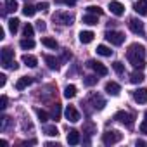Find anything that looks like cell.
I'll use <instances>...</instances> for the list:
<instances>
[{
	"label": "cell",
	"instance_id": "6da1fadb",
	"mask_svg": "<svg viewBox=\"0 0 147 147\" xmlns=\"http://www.w3.org/2000/svg\"><path fill=\"white\" fill-rule=\"evenodd\" d=\"M126 55H128L130 64L135 69H144L145 67V49H144V45H138V43L130 45Z\"/></svg>",
	"mask_w": 147,
	"mask_h": 147
},
{
	"label": "cell",
	"instance_id": "7a4b0ae2",
	"mask_svg": "<svg viewBox=\"0 0 147 147\" xmlns=\"http://www.w3.org/2000/svg\"><path fill=\"white\" fill-rule=\"evenodd\" d=\"M52 19H54V23L62 24V26H71L73 23H75V16L69 14V12H55L52 16Z\"/></svg>",
	"mask_w": 147,
	"mask_h": 147
},
{
	"label": "cell",
	"instance_id": "3957f363",
	"mask_svg": "<svg viewBox=\"0 0 147 147\" xmlns=\"http://www.w3.org/2000/svg\"><path fill=\"white\" fill-rule=\"evenodd\" d=\"M123 138V133H119L118 130H109L102 135V142L106 145H113V144H118L119 140Z\"/></svg>",
	"mask_w": 147,
	"mask_h": 147
},
{
	"label": "cell",
	"instance_id": "277c9868",
	"mask_svg": "<svg viewBox=\"0 0 147 147\" xmlns=\"http://www.w3.org/2000/svg\"><path fill=\"white\" fill-rule=\"evenodd\" d=\"M114 119L119 121V123H123V125H126L128 128L133 126V116H131L130 113H126V111H118V113L114 114Z\"/></svg>",
	"mask_w": 147,
	"mask_h": 147
},
{
	"label": "cell",
	"instance_id": "5b68a950",
	"mask_svg": "<svg viewBox=\"0 0 147 147\" xmlns=\"http://www.w3.org/2000/svg\"><path fill=\"white\" fill-rule=\"evenodd\" d=\"M106 40L111 42L113 45H121L125 42V35L121 31H107L106 33Z\"/></svg>",
	"mask_w": 147,
	"mask_h": 147
},
{
	"label": "cell",
	"instance_id": "8992f818",
	"mask_svg": "<svg viewBox=\"0 0 147 147\" xmlns=\"http://www.w3.org/2000/svg\"><path fill=\"white\" fill-rule=\"evenodd\" d=\"M88 67H92L95 73H97V76H106L107 75V67L102 64V62H97V61H88L87 62Z\"/></svg>",
	"mask_w": 147,
	"mask_h": 147
},
{
	"label": "cell",
	"instance_id": "52a82bcc",
	"mask_svg": "<svg viewBox=\"0 0 147 147\" xmlns=\"http://www.w3.org/2000/svg\"><path fill=\"white\" fill-rule=\"evenodd\" d=\"M12 61H14V52L9 47H4L2 49V66L4 67H11Z\"/></svg>",
	"mask_w": 147,
	"mask_h": 147
},
{
	"label": "cell",
	"instance_id": "ba28073f",
	"mask_svg": "<svg viewBox=\"0 0 147 147\" xmlns=\"http://www.w3.org/2000/svg\"><path fill=\"white\" fill-rule=\"evenodd\" d=\"M128 26H130V30H131L135 35H144V23H142L140 19H137V18L130 19Z\"/></svg>",
	"mask_w": 147,
	"mask_h": 147
},
{
	"label": "cell",
	"instance_id": "9c48e42d",
	"mask_svg": "<svg viewBox=\"0 0 147 147\" xmlns=\"http://www.w3.org/2000/svg\"><path fill=\"white\" fill-rule=\"evenodd\" d=\"M64 114H66V119H69L71 123H76V121H80V113L76 111V107H75V106H67Z\"/></svg>",
	"mask_w": 147,
	"mask_h": 147
},
{
	"label": "cell",
	"instance_id": "30bf717a",
	"mask_svg": "<svg viewBox=\"0 0 147 147\" xmlns=\"http://www.w3.org/2000/svg\"><path fill=\"white\" fill-rule=\"evenodd\" d=\"M90 104L94 106V109H97V111H100V109H104V106H106V100L99 95V94H92L90 95Z\"/></svg>",
	"mask_w": 147,
	"mask_h": 147
},
{
	"label": "cell",
	"instance_id": "8fae6325",
	"mask_svg": "<svg viewBox=\"0 0 147 147\" xmlns=\"http://www.w3.org/2000/svg\"><path fill=\"white\" fill-rule=\"evenodd\" d=\"M133 99H135V102H138V104H145V102H147V88H138V90H135V92H133Z\"/></svg>",
	"mask_w": 147,
	"mask_h": 147
},
{
	"label": "cell",
	"instance_id": "7c38bea8",
	"mask_svg": "<svg viewBox=\"0 0 147 147\" xmlns=\"http://www.w3.org/2000/svg\"><path fill=\"white\" fill-rule=\"evenodd\" d=\"M106 92H107L109 95H119L121 88H119V85H118L116 82H107V83H106Z\"/></svg>",
	"mask_w": 147,
	"mask_h": 147
},
{
	"label": "cell",
	"instance_id": "4fadbf2b",
	"mask_svg": "<svg viewBox=\"0 0 147 147\" xmlns=\"http://www.w3.org/2000/svg\"><path fill=\"white\" fill-rule=\"evenodd\" d=\"M135 12L140 16H147V0H138V2L133 5Z\"/></svg>",
	"mask_w": 147,
	"mask_h": 147
},
{
	"label": "cell",
	"instance_id": "5bb4252c",
	"mask_svg": "<svg viewBox=\"0 0 147 147\" xmlns=\"http://www.w3.org/2000/svg\"><path fill=\"white\" fill-rule=\"evenodd\" d=\"M109 9H111V12H113L114 16H123V14H125V7H123V4H119V2H111V4H109Z\"/></svg>",
	"mask_w": 147,
	"mask_h": 147
},
{
	"label": "cell",
	"instance_id": "9a60e30c",
	"mask_svg": "<svg viewBox=\"0 0 147 147\" xmlns=\"http://www.w3.org/2000/svg\"><path fill=\"white\" fill-rule=\"evenodd\" d=\"M67 144H69V145L80 144V133H78L76 130H69V131H67Z\"/></svg>",
	"mask_w": 147,
	"mask_h": 147
},
{
	"label": "cell",
	"instance_id": "2e32d148",
	"mask_svg": "<svg viewBox=\"0 0 147 147\" xmlns=\"http://www.w3.org/2000/svg\"><path fill=\"white\" fill-rule=\"evenodd\" d=\"M33 83V78H30V76H23V78H19L18 80V83H16V88L18 90H24L26 87H30Z\"/></svg>",
	"mask_w": 147,
	"mask_h": 147
},
{
	"label": "cell",
	"instance_id": "e0dca14e",
	"mask_svg": "<svg viewBox=\"0 0 147 147\" xmlns=\"http://www.w3.org/2000/svg\"><path fill=\"white\" fill-rule=\"evenodd\" d=\"M43 59H45V62H47V66H49L50 69H55V71L59 69V61H57L55 57H52V55H45Z\"/></svg>",
	"mask_w": 147,
	"mask_h": 147
},
{
	"label": "cell",
	"instance_id": "ac0fdd59",
	"mask_svg": "<svg viewBox=\"0 0 147 147\" xmlns=\"http://www.w3.org/2000/svg\"><path fill=\"white\" fill-rule=\"evenodd\" d=\"M94 36H95V35H94L92 31H82V33H80V42H82V43H90V42L94 40Z\"/></svg>",
	"mask_w": 147,
	"mask_h": 147
},
{
	"label": "cell",
	"instance_id": "d6986e66",
	"mask_svg": "<svg viewBox=\"0 0 147 147\" xmlns=\"http://www.w3.org/2000/svg\"><path fill=\"white\" fill-rule=\"evenodd\" d=\"M23 62L28 66V67H36V64H38V61H36V57H33V55H23Z\"/></svg>",
	"mask_w": 147,
	"mask_h": 147
},
{
	"label": "cell",
	"instance_id": "ffe728a7",
	"mask_svg": "<svg viewBox=\"0 0 147 147\" xmlns=\"http://www.w3.org/2000/svg\"><path fill=\"white\" fill-rule=\"evenodd\" d=\"M130 82L135 83V85H137V83H142V82H144V75H142L140 71H133L131 75H130Z\"/></svg>",
	"mask_w": 147,
	"mask_h": 147
},
{
	"label": "cell",
	"instance_id": "44dd1931",
	"mask_svg": "<svg viewBox=\"0 0 147 147\" xmlns=\"http://www.w3.org/2000/svg\"><path fill=\"white\" fill-rule=\"evenodd\" d=\"M97 54L99 55H104V57H111L113 55V50L106 45H97Z\"/></svg>",
	"mask_w": 147,
	"mask_h": 147
},
{
	"label": "cell",
	"instance_id": "7402d4cb",
	"mask_svg": "<svg viewBox=\"0 0 147 147\" xmlns=\"http://www.w3.org/2000/svg\"><path fill=\"white\" fill-rule=\"evenodd\" d=\"M76 95V87L75 85H67L66 88H64V97L66 99H73Z\"/></svg>",
	"mask_w": 147,
	"mask_h": 147
},
{
	"label": "cell",
	"instance_id": "603a6c76",
	"mask_svg": "<svg viewBox=\"0 0 147 147\" xmlns=\"http://www.w3.org/2000/svg\"><path fill=\"white\" fill-rule=\"evenodd\" d=\"M50 118H52V119H55V121L61 118V104H54V106H52V111H50Z\"/></svg>",
	"mask_w": 147,
	"mask_h": 147
},
{
	"label": "cell",
	"instance_id": "cb8c5ba5",
	"mask_svg": "<svg viewBox=\"0 0 147 147\" xmlns=\"http://www.w3.org/2000/svg\"><path fill=\"white\" fill-rule=\"evenodd\" d=\"M36 11H38L36 7H33V5H28V4L23 7V14H24L26 18H31V16H35V12H36Z\"/></svg>",
	"mask_w": 147,
	"mask_h": 147
},
{
	"label": "cell",
	"instance_id": "d4e9b609",
	"mask_svg": "<svg viewBox=\"0 0 147 147\" xmlns=\"http://www.w3.org/2000/svg\"><path fill=\"white\" fill-rule=\"evenodd\" d=\"M83 23L88 24V26H94V24H97V16L95 14H87V16H83Z\"/></svg>",
	"mask_w": 147,
	"mask_h": 147
},
{
	"label": "cell",
	"instance_id": "484cf974",
	"mask_svg": "<svg viewBox=\"0 0 147 147\" xmlns=\"http://www.w3.org/2000/svg\"><path fill=\"white\" fill-rule=\"evenodd\" d=\"M87 12H88V14H95V16H102V14H104V11H102L99 5H88V7H87Z\"/></svg>",
	"mask_w": 147,
	"mask_h": 147
},
{
	"label": "cell",
	"instance_id": "4316f807",
	"mask_svg": "<svg viewBox=\"0 0 147 147\" xmlns=\"http://www.w3.org/2000/svg\"><path fill=\"white\" fill-rule=\"evenodd\" d=\"M19 45H21V49L28 50V49H33V47H35V42H33L31 38H24V40L19 42Z\"/></svg>",
	"mask_w": 147,
	"mask_h": 147
},
{
	"label": "cell",
	"instance_id": "83f0119b",
	"mask_svg": "<svg viewBox=\"0 0 147 147\" xmlns=\"http://www.w3.org/2000/svg\"><path fill=\"white\" fill-rule=\"evenodd\" d=\"M42 43H43L45 47H49V49H54V50L59 47V45H57V42H55L54 38H42Z\"/></svg>",
	"mask_w": 147,
	"mask_h": 147
},
{
	"label": "cell",
	"instance_id": "f1b7e54d",
	"mask_svg": "<svg viewBox=\"0 0 147 147\" xmlns=\"http://www.w3.org/2000/svg\"><path fill=\"white\" fill-rule=\"evenodd\" d=\"M45 133H47L49 137H57V135H59V130H57L55 125H49V126H45Z\"/></svg>",
	"mask_w": 147,
	"mask_h": 147
},
{
	"label": "cell",
	"instance_id": "f546056e",
	"mask_svg": "<svg viewBox=\"0 0 147 147\" xmlns=\"http://www.w3.org/2000/svg\"><path fill=\"white\" fill-rule=\"evenodd\" d=\"M113 67H114V71L118 73V75H123V73H125V64L121 61H114L113 62Z\"/></svg>",
	"mask_w": 147,
	"mask_h": 147
},
{
	"label": "cell",
	"instance_id": "4dcf8cb0",
	"mask_svg": "<svg viewBox=\"0 0 147 147\" xmlns=\"http://www.w3.org/2000/svg\"><path fill=\"white\" fill-rule=\"evenodd\" d=\"M18 28H19V19H16V18L9 19V30H11V33H16Z\"/></svg>",
	"mask_w": 147,
	"mask_h": 147
},
{
	"label": "cell",
	"instance_id": "1f68e13d",
	"mask_svg": "<svg viewBox=\"0 0 147 147\" xmlns=\"http://www.w3.org/2000/svg\"><path fill=\"white\" fill-rule=\"evenodd\" d=\"M5 11H7V12H14V11H18V2H16V0H7Z\"/></svg>",
	"mask_w": 147,
	"mask_h": 147
},
{
	"label": "cell",
	"instance_id": "d6a6232c",
	"mask_svg": "<svg viewBox=\"0 0 147 147\" xmlns=\"http://www.w3.org/2000/svg\"><path fill=\"white\" fill-rule=\"evenodd\" d=\"M97 76H94V75H90V76H85V80H83V83L87 85V87H94L95 83H97Z\"/></svg>",
	"mask_w": 147,
	"mask_h": 147
},
{
	"label": "cell",
	"instance_id": "836d02e7",
	"mask_svg": "<svg viewBox=\"0 0 147 147\" xmlns=\"http://www.w3.org/2000/svg\"><path fill=\"white\" fill-rule=\"evenodd\" d=\"M23 33H24V36H26V38H31V36H33V33H35V30H33V26H31V24H26V26H24V30H23Z\"/></svg>",
	"mask_w": 147,
	"mask_h": 147
},
{
	"label": "cell",
	"instance_id": "e575fe53",
	"mask_svg": "<svg viewBox=\"0 0 147 147\" xmlns=\"http://www.w3.org/2000/svg\"><path fill=\"white\" fill-rule=\"evenodd\" d=\"M36 114H38V119H40L42 123H45V121L49 119V114H47L45 111H42V109H36Z\"/></svg>",
	"mask_w": 147,
	"mask_h": 147
},
{
	"label": "cell",
	"instance_id": "d590c367",
	"mask_svg": "<svg viewBox=\"0 0 147 147\" xmlns=\"http://www.w3.org/2000/svg\"><path fill=\"white\" fill-rule=\"evenodd\" d=\"M7 102H9V99H7V95H2V99H0V109H7Z\"/></svg>",
	"mask_w": 147,
	"mask_h": 147
},
{
	"label": "cell",
	"instance_id": "8d00e7d4",
	"mask_svg": "<svg viewBox=\"0 0 147 147\" xmlns=\"http://www.w3.org/2000/svg\"><path fill=\"white\" fill-rule=\"evenodd\" d=\"M36 9H38V11H45V9H49V4H47V2H40V4L36 5Z\"/></svg>",
	"mask_w": 147,
	"mask_h": 147
},
{
	"label": "cell",
	"instance_id": "74e56055",
	"mask_svg": "<svg viewBox=\"0 0 147 147\" xmlns=\"http://www.w3.org/2000/svg\"><path fill=\"white\" fill-rule=\"evenodd\" d=\"M36 28H38L40 31H45V28H47V24H45V21H38V23H36Z\"/></svg>",
	"mask_w": 147,
	"mask_h": 147
},
{
	"label": "cell",
	"instance_id": "f35d334b",
	"mask_svg": "<svg viewBox=\"0 0 147 147\" xmlns=\"http://www.w3.org/2000/svg\"><path fill=\"white\" fill-rule=\"evenodd\" d=\"M5 83H7V76L0 75V87H5Z\"/></svg>",
	"mask_w": 147,
	"mask_h": 147
},
{
	"label": "cell",
	"instance_id": "ab89813d",
	"mask_svg": "<svg viewBox=\"0 0 147 147\" xmlns=\"http://www.w3.org/2000/svg\"><path fill=\"white\" fill-rule=\"evenodd\" d=\"M69 57H71V54H69L67 50H64V54H62V61H67Z\"/></svg>",
	"mask_w": 147,
	"mask_h": 147
},
{
	"label": "cell",
	"instance_id": "60d3db41",
	"mask_svg": "<svg viewBox=\"0 0 147 147\" xmlns=\"http://www.w3.org/2000/svg\"><path fill=\"white\" fill-rule=\"evenodd\" d=\"M78 2V0H64V4H67V5H75Z\"/></svg>",
	"mask_w": 147,
	"mask_h": 147
},
{
	"label": "cell",
	"instance_id": "b9f144b4",
	"mask_svg": "<svg viewBox=\"0 0 147 147\" xmlns=\"http://www.w3.org/2000/svg\"><path fill=\"white\" fill-rule=\"evenodd\" d=\"M9 69H18V62L16 61H12V64H11V67Z\"/></svg>",
	"mask_w": 147,
	"mask_h": 147
},
{
	"label": "cell",
	"instance_id": "7bdbcfd3",
	"mask_svg": "<svg viewBox=\"0 0 147 147\" xmlns=\"http://www.w3.org/2000/svg\"><path fill=\"white\" fill-rule=\"evenodd\" d=\"M4 35H5V31H4V28H0V40H2V38H5Z\"/></svg>",
	"mask_w": 147,
	"mask_h": 147
},
{
	"label": "cell",
	"instance_id": "ee69618b",
	"mask_svg": "<svg viewBox=\"0 0 147 147\" xmlns=\"http://www.w3.org/2000/svg\"><path fill=\"white\" fill-rule=\"evenodd\" d=\"M145 118H147V113H145Z\"/></svg>",
	"mask_w": 147,
	"mask_h": 147
}]
</instances>
